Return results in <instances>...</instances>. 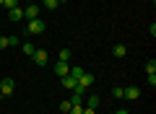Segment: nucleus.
I'll list each match as a JSON object with an SVG mask.
<instances>
[{
    "label": "nucleus",
    "instance_id": "25",
    "mask_svg": "<svg viewBox=\"0 0 156 114\" xmlns=\"http://www.w3.org/2000/svg\"><path fill=\"white\" fill-rule=\"evenodd\" d=\"M57 3H68V0H57Z\"/></svg>",
    "mask_w": 156,
    "mask_h": 114
},
{
    "label": "nucleus",
    "instance_id": "17",
    "mask_svg": "<svg viewBox=\"0 0 156 114\" xmlns=\"http://www.w3.org/2000/svg\"><path fill=\"white\" fill-rule=\"evenodd\" d=\"M57 60L68 62V60H70V49H60V54H57Z\"/></svg>",
    "mask_w": 156,
    "mask_h": 114
},
{
    "label": "nucleus",
    "instance_id": "9",
    "mask_svg": "<svg viewBox=\"0 0 156 114\" xmlns=\"http://www.w3.org/2000/svg\"><path fill=\"white\" fill-rule=\"evenodd\" d=\"M138 96H140V88L138 86H128V88H125V93H122V98H130V101L138 98Z\"/></svg>",
    "mask_w": 156,
    "mask_h": 114
},
{
    "label": "nucleus",
    "instance_id": "1",
    "mask_svg": "<svg viewBox=\"0 0 156 114\" xmlns=\"http://www.w3.org/2000/svg\"><path fill=\"white\" fill-rule=\"evenodd\" d=\"M44 31H47V23L42 18H31V21H26V34L23 36H37V34H44Z\"/></svg>",
    "mask_w": 156,
    "mask_h": 114
},
{
    "label": "nucleus",
    "instance_id": "26",
    "mask_svg": "<svg viewBox=\"0 0 156 114\" xmlns=\"http://www.w3.org/2000/svg\"><path fill=\"white\" fill-rule=\"evenodd\" d=\"M0 98H3V93H0Z\"/></svg>",
    "mask_w": 156,
    "mask_h": 114
},
{
    "label": "nucleus",
    "instance_id": "2",
    "mask_svg": "<svg viewBox=\"0 0 156 114\" xmlns=\"http://www.w3.org/2000/svg\"><path fill=\"white\" fill-rule=\"evenodd\" d=\"M13 91H16V83H13V78H3V81H0V93H3V96H11Z\"/></svg>",
    "mask_w": 156,
    "mask_h": 114
},
{
    "label": "nucleus",
    "instance_id": "10",
    "mask_svg": "<svg viewBox=\"0 0 156 114\" xmlns=\"http://www.w3.org/2000/svg\"><path fill=\"white\" fill-rule=\"evenodd\" d=\"M112 54H115V57H125V54H128V47H125V44H115Z\"/></svg>",
    "mask_w": 156,
    "mask_h": 114
},
{
    "label": "nucleus",
    "instance_id": "13",
    "mask_svg": "<svg viewBox=\"0 0 156 114\" xmlns=\"http://www.w3.org/2000/svg\"><path fill=\"white\" fill-rule=\"evenodd\" d=\"M86 101H89V104H86V106L96 109V106H99V104H101V96H89V98H86Z\"/></svg>",
    "mask_w": 156,
    "mask_h": 114
},
{
    "label": "nucleus",
    "instance_id": "4",
    "mask_svg": "<svg viewBox=\"0 0 156 114\" xmlns=\"http://www.w3.org/2000/svg\"><path fill=\"white\" fill-rule=\"evenodd\" d=\"M5 16L11 18V21H21L23 18V5H16V8H11V11H5Z\"/></svg>",
    "mask_w": 156,
    "mask_h": 114
},
{
    "label": "nucleus",
    "instance_id": "8",
    "mask_svg": "<svg viewBox=\"0 0 156 114\" xmlns=\"http://www.w3.org/2000/svg\"><path fill=\"white\" fill-rule=\"evenodd\" d=\"M60 83H62V88H68V91H73V88L78 86V81H76L73 75H62V78H60Z\"/></svg>",
    "mask_w": 156,
    "mask_h": 114
},
{
    "label": "nucleus",
    "instance_id": "15",
    "mask_svg": "<svg viewBox=\"0 0 156 114\" xmlns=\"http://www.w3.org/2000/svg\"><path fill=\"white\" fill-rule=\"evenodd\" d=\"M146 73H148V75H156V60H148V62H146Z\"/></svg>",
    "mask_w": 156,
    "mask_h": 114
},
{
    "label": "nucleus",
    "instance_id": "18",
    "mask_svg": "<svg viewBox=\"0 0 156 114\" xmlns=\"http://www.w3.org/2000/svg\"><path fill=\"white\" fill-rule=\"evenodd\" d=\"M122 93H125L122 86H115V88H112V96H115V98H122Z\"/></svg>",
    "mask_w": 156,
    "mask_h": 114
},
{
    "label": "nucleus",
    "instance_id": "12",
    "mask_svg": "<svg viewBox=\"0 0 156 114\" xmlns=\"http://www.w3.org/2000/svg\"><path fill=\"white\" fill-rule=\"evenodd\" d=\"M16 5H21V0H3V11H11Z\"/></svg>",
    "mask_w": 156,
    "mask_h": 114
},
{
    "label": "nucleus",
    "instance_id": "3",
    "mask_svg": "<svg viewBox=\"0 0 156 114\" xmlns=\"http://www.w3.org/2000/svg\"><path fill=\"white\" fill-rule=\"evenodd\" d=\"M23 16H26V21H31V18H39V5H34V3L23 5Z\"/></svg>",
    "mask_w": 156,
    "mask_h": 114
},
{
    "label": "nucleus",
    "instance_id": "20",
    "mask_svg": "<svg viewBox=\"0 0 156 114\" xmlns=\"http://www.w3.org/2000/svg\"><path fill=\"white\" fill-rule=\"evenodd\" d=\"M11 47V36H0V49H5Z\"/></svg>",
    "mask_w": 156,
    "mask_h": 114
},
{
    "label": "nucleus",
    "instance_id": "24",
    "mask_svg": "<svg viewBox=\"0 0 156 114\" xmlns=\"http://www.w3.org/2000/svg\"><path fill=\"white\" fill-rule=\"evenodd\" d=\"M21 3H23V5H29V3H34V0H21Z\"/></svg>",
    "mask_w": 156,
    "mask_h": 114
},
{
    "label": "nucleus",
    "instance_id": "23",
    "mask_svg": "<svg viewBox=\"0 0 156 114\" xmlns=\"http://www.w3.org/2000/svg\"><path fill=\"white\" fill-rule=\"evenodd\" d=\"M115 114H128V109H117V112Z\"/></svg>",
    "mask_w": 156,
    "mask_h": 114
},
{
    "label": "nucleus",
    "instance_id": "27",
    "mask_svg": "<svg viewBox=\"0 0 156 114\" xmlns=\"http://www.w3.org/2000/svg\"><path fill=\"white\" fill-rule=\"evenodd\" d=\"M0 11H3V8H0Z\"/></svg>",
    "mask_w": 156,
    "mask_h": 114
},
{
    "label": "nucleus",
    "instance_id": "7",
    "mask_svg": "<svg viewBox=\"0 0 156 114\" xmlns=\"http://www.w3.org/2000/svg\"><path fill=\"white\" fill-rule=\"evenodd\" d=\"M55 73H57V75H68V73H70V65H68V62H62V60H57L55 62Z\"/></svg>",
    "mask_w": 156,
    "mask_h": 114
},
{
    "label": "nucleus",
    "instance_id": "6",
    "mask_svg": "<svg viewBox=\"0 0 156 114\" xmlns=\"http://www.w3.org/2000/svg\"><path fill=\"white\" fill-rule=\"evenodd\" d=\"M94 81H96V78L91 75V73H83V75L78 78V86H81V88H86V91H89V86H91V83H94Z\"/></svg>",
    "mask_w": 156,
    "mask_h": 114
},
{
    "label": "nucleus",
    "instance_id": "11",
    "mask_svg": "<svg viewBox=\"0 0 156 114\" xmlns=\"http://www.w3.org/2000/svg\"><path fill=\"white\" fill-rule=\"evenodd\" d=\"M21 49H23V54H26V57H31V54L37 52V47H34L31 42H23V44H21Z\"/></svg>",
    "mask_w": 156,
    "mask_h": 114
},
{
    "label": "nucleus",
    "instance_id": "21",
    "mask_svg": "<svg viewBox=\"0 0 156 114\" xmlns=\"http://www.w3.org/2000/svg\"><path fill=\"white\" fill-rule=\"evenodd\" d=\"M70 106H73V101H62V104H60V112L68 114V112H70Z\"/></svg>",
    "mask_w": 156,
    "mask_h": 114
},
{
    "label": "nucleus",
    "instance_id": "5",
    "mask_svg": "<svg viewBox=\"0 0 156 114\" xmlns=\"http://www.w3.org/2000/svg\"><path fill=\"white\" fill-rule=\"evenodd\" d=\"M31 60L37 62L39 67H44V65H47V52H44V49H37V52L31 54Z\"/></svg>",
    "mask_w": 156,
    "mask_h": 114
},
{
    "label": "nucleus",
    "instance_id": "14",
    "mask_svg": "<svg viewBox=\"0 0 156 114\" xmlns=\"http://www.w3.org/2000/svg\"><path fill=\"white\" fill-rule=\"evenodd\" d=\"M83 73H86L83 67H78V65H76V67H70V73H68V75H73V78H76V81H78V78L83 75Z\"/></svg>",
    "mask_w": 156,
    "mask_h": 114
},
{
    "label": "nucleus",
    "instance_id": "22",
    "mask_svg": "<svg viewBox=\"0 0 156 114\" xmlns=\"http://www.w3.org/2000/svg\"><path fill=\"white\" fill-rule=\"evenodd\" d=\"M83 114H96V109H91V106H83Z\"/></svg>",
    "mask_w": 156,
    "mask_h": 114
},
{
    "label": "nucleus",
    "instance_id": "19",
    "mask_svg": "<svg viewBox=\"0 0 156 114\" xmlns=\"http://www.w3.org/2000/svg\"><path fill=\"white\" fill-rule=\"evenodd\" d=\"M68 114H83V104H73Z\"/></svg>",
    "mask_w": 156,
    "mask_h": 114
},
{
    "label": "nucleus",
    "instance_id": "16",
    "mask_svg": "<svg viewBox=\"0 0 156 114\" xmlns=\"http://www.w3.org/2000/svg\"><path fill=\"white\" fill-rule=\"evenodd\" d=\"M42 5H44L47 11H55V8L60 5V3H57V0H42Z\"/></svg>",
    "mask_w": 156,
    "mask_h": 114
}]
</instances>
